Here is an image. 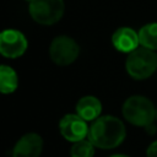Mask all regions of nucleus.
Here are the masks:
<instances>
[{"mask_svg": "<svg viewBox=\"0 0 157 157\" xmlns=\"http://www.w3.org/2000/svg\"><path fill=\"white\" fill-rule=\"evenodd\" d=\"M87 137L101 150H113L124 142L126 129L119 118L113 115H101L90 125Z\"/></svg>", "mask_w": 157, "mask_h": 157, "instance_id": "nucleus-1", "label": "nucleus"}, {"mask_svg": "<svg viewBox=\"0 0 157 157\" xmlns=\"http://www.w3.org/2000/svg\"><path fill=\"white\" fill-rule=\"evenodd\" d=\"M124 119L140 128H146L156 120V107L151 99L145 96L134 94L125 99L121 107Z\"/></svg>", "mask_w": 157, "mask_h": 157, "instance_id": "nucleus-2", "label": "nucleus"}, {"mask_svg": "<svg viewBox=\"0 0 157 157\" xmlns=\"http://www.w3.org/2000/svg\"><path fill=\"white\" fill-rule=\"evenodd\" d=\"M125 70L130 77L137 81L151 77L157 70V54L155 50L139 47L128 54Z\"/></svg>", "mask_w": 157, "mask_h": 157, "instance_id": "nucleus-3", "label": "nucleus"}, {"mask_svg": "<svg viewBox=\"0 0 157 157\" xmlns=\"http://www.w3.org/2000/svg\"><path fill=\"white\" fill-rule=\"evenodd\" d=\"M64 11V0H31L28 5L31 17L43 26H52L60 21Z\"/></svg>", "mask_w": 157, "mask_h": 157, "instance_id": "nucleus-4", "label": "nucleus"}, {"mask_svg": "<svg viewBox=\"0 0 157 157\" xmlns=\"http://www.w3.org/2000/svg\"><path fill=\"white\" fill-rule=\"evenodd\" d=\"M80 54V47L76 40L69 36L61 34L55 37L49 45V56L52 61L59 66L72 64Z\"/></svg>", "mask_w": 157, "mask_h": 157, "instance_id": "nucleus-5", "label": "nucleus"}, {"mask_svg": "<svg viewBox=\"0 0 157 157\" xmlns=\"http://www.w3.org/2000/svg\"><path fill=\"white\" fill-rule=\"evenodd\" d=\"M28 47L25 34L13 28L4 29L0 34V53L7 59H16L22 56Z\"/></svg>", "mask_w": 157, "mask_h": 157, "instance_id": "nucleus-6", "label": "nucleus"}, {"mask_svg": "<svg viewBox=\"0 0 157 157\" xmlns=\"http://www.w3.org/2000/svg\"><path fill=\"white\" fill-rule=\"evenodd\" d=\"M59 130L65 140L74 144L88 136L90 126L87 125V121L82 119L78 114L69 113V114H65L60 119Z\"/></svg>", "mask_w": 157, "mask_h": 157, "instance_id": "nucleus-7", "label": "nucleus"}, {"mask_svg": "<svg viewBox=\"0 0 157 157\" xmlns=\"http://www.w3.org/2000/svg\"><path fill=\"white\" fill-rule=\"evenodd\" d=\"M43 151V139L37 132L22 135L13 146L12 157H39Z\"/></svg>", "mask_w": 157, "mask_h": 157, "instance_id": "nucleus-8", "label": "nucleus"}, {"mask_svg": "<svg viewBox=\"0 0 157 157\" xmlns=\"http://www.w3.org/2000/svg\"><path fill=\"white\" fill-rule=\"evenodd\" d=\"M112 44L120 53H131L140 47L139 32L130 27H119L112 34Z\"/></svg>", "mask_w": 157, "mask_h": 157, "instance_id": "nucleus-9", "label": "nucleus"}, {"mask_svg": "<svg viewBox=\"0 0 157 157\" xmlns=\"http://www.w3.org/2000/svg\"><path fill=\"white\" fill-rule=\"evenodd\" d=\"M75 113L78 114L86 121H93L98 117H101L102 103L94 96H83L77 101Z\"/></svg>", "mask_w": 157, "mask_h": 157, "instance_id": "nucleus-10", "label": "nucleus"}, {"mask_svg": "<svg viewBox=\"0 0 157 157\" xmlns=\"http://www.w3.org/2000/svg\"><path fill=\"white\" fill-rule=\"evenodd\" d=\"M18 87V76L16 71L9 65L0 66V91L4 94L15 92Z\"/></svg>", "mask_w": 157, "mask_h": 157, "instance_id": "nucleus-11", "label": "nucleus"}, {"mask_svg": "<svg viewBox=\"0 0 157 157\" xmlns=\"http://www.w3.org/2000/svg\"><path fill=\"white\" fill-rule=\"evenodd\" d=\"M140 45L151 50H157V22L144 25L139 29Z\"/></svg>", "mask_w": 157, "mask_h": 157, "instance_id": "nucleus-12", "label": "nucleus"}, {"mask_svg": "<svg viewBox=\"0 0 157 157\" xmlns=\"http://www.w3.org/2000/svg\"><path fill=\"white\" fill-rule=\"evenodd\" d=\"M94 148L96 146L87 137V139H83V140H80L72 144L70 148V156L71 157H93Z\"/></svg>", "mask_w": 157, "mask_h": 157, "instance_id": "nucleus-13", "label": "nucleus"}, {"mask_svg": "<svg viewBox=\"0 0 157 157\" xmlns=\"http://www.w3.org/2000/svg\"><path fill=\"white\" fill-rule=\"evenodd\" d=\"M146 157H157V140L148 145L146 150Z\"/></svg>", "mask_w": 157, "mask_h": 157, "instance_id": "nucleus-14", "label": "nucleus"}, {"mask_svg": "<svg viewBox=\"0 0 157 157\" xmlns=\"http://www.w3.org/2000/svg\"><path fill=\"white\" fill-rule=\"evenodd\" d=\"M146 129V131L150 134V135H153L155 132H156V130H157V128H156V125H155V123H152L151 125H148V126H146L145 128Z\"/></svg>", "mask_w": 157, "mask_h": 157, "instance_id": "nucleus-15", "label": "nucleus"}, {"mask_svg": "<svg viewBox=\"0 0 157 157\" xmlns=\"http://www.w3.org/2000/svg\"><path fill=\"white\" fill-rule=\"evenodd\" d=\"M109 157H129V156L123 155V153H115V155H112V156H109Z\"/></svg>", "mask_w": 157, "mask_h": 157, "instance_id": "nucleus-16", "label": "nucleus"}, {"mask_svg": "<svg viewBox=\"0 0 157 157\" xmlns=\"http://www.w3.org/2000/svg\"><path fill=\"white\" fill-rule=\"evenodd\" d=\"M156 120H157V107H156Z\"/></svg>", "mask_w": 157, "mask_h": 157, "instance_id": "nucleus-17", "label": "nucleus"}, {"mask_svg": "<svg viewBox=\"0 0 157 157\" xmlns=\"http://www.w3.org/2000/svg\"><path fill=\"white\" fill-rule=\"evenodd\" d=\"M27 1H28V2H29V1H31V0H27Z\"/></svg>", "mask_w": 157, "mask_h": 157, "instance_id": "nucleus-18", "label": "nucleus"}]
</instances>
